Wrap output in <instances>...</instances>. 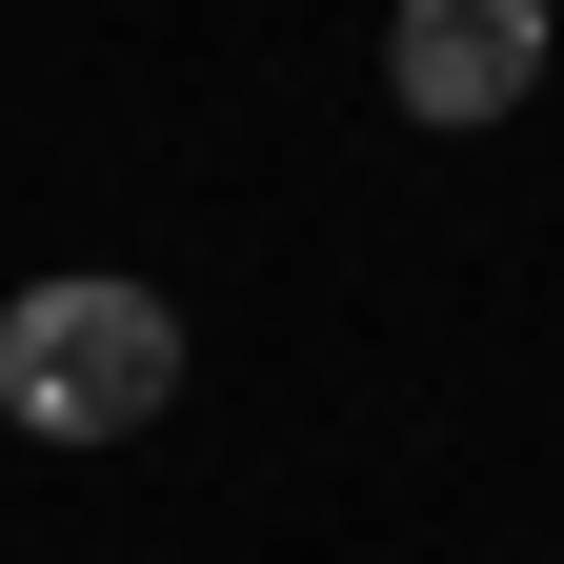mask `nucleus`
<instances>
[{"label": "nucleus", "instance_id": "nucleus-1", "mask_svg": "<svg viewBox=\"0 0 564 564\" xmlns=\"http://www.w3.org/2000/svg\"><path fill=\"white\" fill-rule=\"evenodd\" d=\"M182 403V303L121 262H61L0 303V423L21 444H141V423Z\"/></svg>", "mask_w": 564, "mask_h": 564}, {"label": "nucleus", "instance_id": "nucleus-2", "mask_svg": "<svg viewBox=\"0 0 564 564\" xmlns=\"http://www.w3.org/2000/svg\"><path fill=\"white\" fill-rule=\"evenodd\" d=\"M544 0H383V101L403 121H444V141H484V121H524L544 101Z\"/></svg>", "mask_w": 564, "mask_h": 564}, {"label": "nucleus", "instance_id": "nucleus-3", "mask_svg": "<svg viewBox=\"0 0 564 564\" xmlns=\"http://www.w3.org/2000/svg\"><path fill=\"white\" fill-rule=\"evenodd\" d=\"M544 21H564V0H544Z\"/></svg>", "mask_w": 564, "mask_h": 564}]
</instances>
